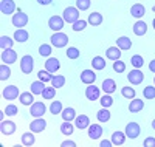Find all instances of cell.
Here are the masks:
<instances>
[{
    "instance_id": "cell-1",
    "label": "cell",
    "mask_w": 155,
    "mask_h": 147,
    "mask_svg": "<svg viewBox=\"0 0 155 147\" xmlns=\"http://www.w3.org/2000/svg\"><path fill=\"white\" fill-rule=\"evenodd\" d=\"M62 17L67 23H74L76 20H79V9H78L76 6H68V8L64 9Z\"/></svg>"
},
{
    "instance_id": "cell-2",
    "label": "cell",
    "mask_w": 155,
    "mask_h": 147,
    "mask_svg": "<svg viewBox=\"0 0 155 147\" xmlns=\"http://www.w3.org/2000/svg\"><path fill=\"white\" fill-rule=\"evenodd\" d=\"M67 44H68V36L67 34L58 31V33H54L53 36H51V45L53 47L64 48V47H67Z\"/></svg>"
},
{
    "instance_id": "cell-3",
    "label": "cell",
    "mask_w": 155,
    "mask_h": 147,
    "mask_svg": "<svg viewBox=\"0 0 155 147\" xmlns=\"http://www.w3.org/2000/svg\"><path fill=\"white\" fill-rule=\"evenodd\" d=\"M127 79H129V82H130L132 85H140L141 82L144 81V74H143V71H141L140 68H134V70H130V73L127 74Z\"/></svg>"
},
{
    "instance_id": "cell-4",
    "label": "cell",
    "mask_w": 155,
    "mask_h": 147,
    "mask_svg": "<svg viewBox=\"0 0 155 147\" xmlns=\"http://www.w3.org/2000/svg\"><path fill=\"white\" fill-rule=\"evenodd\" d=\"M33 68H34V59H33L30 54L23 56V57L20 59V70H22V73L30 74V73L33 71Z\"/></svg>"
},
{
    "instance_id": "cell-5",
    "label": "cell",
    "mask_w": 155,
    "mask_h": 147,
    "mask_svg": "<svg viewBox=\"0 0 155 147\" xmlns=\"http://www.w3.org/2000/svg\"><path fill=\"white\" fill-rule=\"evenodd\" d=\"M11 22H12V25H14L16 28H23L25 25H28V16L25 14V12L19 11V12H16V14L12 16Z\"/></svg>"
},
{
    "instance_id": "cell-6",
    "label": "cell",
    "mask_w": 155,
    "mask_h": 147,
    "mask_svg": "<svg viewBox=\"0 0 155 147\" xmlns=\"http://www.w3.org/2000/svg\"><path fill=\"white\" fill-rule=\"evenodd\" d=\"M47 112V107L44 102H33L30 105V113L34 116V118H42Z\"/></svg>"
},
{
    "instance_id": "cell-7",
    "label": "cell",
    "mask_w": 155,
    "mask_h": 147,
    "mask_svg": "<svg viewBox=\"0 0 155 147\" xmlns=\"http://www.w3.org/2000/svg\"><path fill=\"white\" fill-rule=\"evenodd\" d=\"M140 132H141V129H140V124H137V122H129V124L126 126V130H124L126 136L130 138V139L138 138V136H140Z\"/></svg>"
},
{
    "instance_id": "cell-8",
    "label": "cell",
    "mask_w": 155,
    "mask_h": 147,
    "mask_svg": "<svg viewBox=\"0 0 155 147\" xmlns=\"http://www.w3.org/2000/svg\"><path fill=\"white\" fill-rule=\"evenodd\" d=\"M64 23H65V20H64V17H59V16H51L48 19V26L54 33H58L64 28Z\"/></svg>"
},
{
    "instance_id": "cell-9",
    "label": "cell",
    "mask_w": 155,
    "mask_h": 147,
    "mask_svg": "<svg viewBox=\"0 0 155 147\" xmlns=\"http://www.w3.org/2000/svg\"><path fill=\"white\" fill-rule=\"evenodd\" d=\"M16 11V3L14 0H2L0 2V12L5 16H9Z\"/></svg>"
},
{
    "instance_id": "cell-10",
    "label": "cell",
    "mask_w": 155,
    "mask_h": 147,
    "mask_svg": "<svg viewBox=\"0 0 155 147\" xmlns=\"http://www.w3.org/2000/svg\"><path fill=\"white\" fill-rule=\"evenodd\" d=\"M17 60V53L12 50V48H8V50H3L2 51V62L5 64H14Z\"/></svg>"
},
{
    "instance_id": "cell-11",
    "label": "cell",
    "mask_w": 155,
    "mask_h": 147,
    "mask_svg": "<svg viewBox=\"0 0 155 147\" xmlns=\"http://www.w3.org/2000/svg\"><path fill=\"white\" fill-rule=\"evenodd\" d=\"M17 96H20V95H19V88H17L16 85H8V87H5V90H3V98H5V99L14 101V99H17Z\"/></svg>"
},
{
    "instance_id": "cell-12",
    "label": "cell",
    "mask_w": 155,
    "mask_h": 147,
    "mask_svg": "<svg viewBox=\"0 0 155 147\" xmlns=\"http://www.w3.org/2000/svg\"><path fill=\"white\" fill-rule=\"evenodd\" d=\"M45 127H47V121H45L44 118H36L34 121L30 124V129H31V132H34V133H41V132H44Z\"/></svg>"
},
{
    "instance_id": "cell-13",
    "label": "cell",
    "mask_w": 155,
    "mask_h": 147,
    "mask_svg": "<svg viewBox=\"0 0 155 147\" xmlns=\"http://www.w3.org/2000/svg\"><path fill=\"white\" fill-rule=\"evenodd\" d=\"M99 95H101V91L98 87H95V84H90L87 88H85V98L88 101H96L99 99Z\"/></svg>"
},
{
    "instance_id": "cell-14",
    "label": "cell",
    "mask_w": 155,
    "mask_h": 147,
    "mask_svg": "<svg viewBox=\"0 0 155 147\" xmlns=\"http://www.w3.org/2000/svg\"><path fill=\"white\" fill-rule=\"evenodd\" d=\"M0 132H2V135H5V136L12 135V133L16 132V124L12 121H2L0 122Z\"/></svg>"
},
{
    "instance_id": "cell-15",
    "label": "cell",
    "mask_w": 155,
    "mask_h": 147,
    "mask_svg": "<svg viewBox=\"0 0 155 147\" xmlns=\"http://www.w3.org/2000/svg\"><path fill=\"white\" fill-rule=\"evenodd\" d=\"M95 81H96V73L93 70H84L81 73V82L90 85V84H95Z\"/></svg>"
},
{
    "instance_id": "cell-16",
    "label": "cell",
    "mask_w": 155,
    "mask_h": 147,
    "mask_svg": "<svg viewBox=\"0 0 155 147\" xmlns=\"http://www.w3.org/2000/svg\"><path fill=\"white\" fill-rule=\"evenodd\" d=\"M61 68V62L56 57H48L45 62V70H48L50 73H56Z\"/></svg>"
},
{
    "instance_id": "cell-17",
    "label": "cell",
    "mask_w": 155,
    "mask_h": 147,
    "mask_svg": "<svg viewBox=\"0 0 155 147\" xmlns=\"http://www.w3.org/2000/svg\"><path fill=\"white\" fill-rule=\"evenodd\" d=\"M102 136V127L99 124H90L88 126V138L98 139Z\"/></svg>"
},
{
    "instance_id": "cell-18",
    "label": "cell",
    "mask_w": 155,
    "mask_h": 147,
    "mask_svg": "<svg viewBox=\"0 0 155 147\" xmlns=\"http://www.w3.org/2000/svg\"><path fill=\"white\" fill-rule=\"evenodd\" d=\"M74 124H76V127L79 129V130H84V129H88L90 119H88L87 115H79V116L74 118Z\"/></svg>"
},
{
    "instance_id": "cell-19",
    "label": "cell",
    "mask_w": 155,
    "mask_h": 147,
    "mask_svg": "<svg viewBox=\"0 0 155 147\" xmlns=\"http://www.w3.org/2000/svg\"><path fill=\"white\" fill-rule=\"evenodd\" d=\"M101 87H102V91L107 93V95H112V93L116 91V82L113 81V79H104Z\"/></svg>"
},
{
    "instance_id": "cell-20",
    "label": "cell",
    "mask_w": 155,
    "mask_h": 147,
    "mask_svg": "<svg viewBox=\"0 0 155 147\" xmlns=\"http://www.w3.org/2000/svg\"><path fill=\"white\" fill-rule=\"evenodd\" d=\"M130 14H132L134 17H137V19H141V17L146 14V8L141 5V3H135V5H132V8H130Z\"/></svg>"
},
{
    "instance_id": "cell-21",
    "label": "cell",
    "mask_w": 155,
    "mask_h": 147,
    "mask_svg": "<svg viewBox=\"0 0 155 147\" xmlns=\"http://www.w3.org/2000/svg\"><path fill=\"white\" fill-rule=\"evenodd\" d=\"M144 109V102L141 101V99H132L130 104H129V110H130V113H138Z\"/></svg>"
},
{
    "instance_id": "cell-22",
    "label": "cell",
    "mask_w": 155,
    "mask_h": 147,
    "mask_svg": "<svg viewBox=\"0 0 155 147\" xmlns=\"http://www.w3.org/2000/svg\"><path fill=\"white\" fill-rule=\"evenodd\" d=\"M134 33L137 36H144L147 33V25L143 22V20H138L134 23Z\"/></svg>"
},
{
    "instance_id": "cell-23",
    "label": "cell",
    "mask_w": 155,
    "mask_h": 147,
    "mask_svg": "<svg viewBox=\"0 0 155 147\" xmlns=\"http://www.w3.org/2000/svg\"><path fill=\"white\" fill-rule=\"evenodd\" d=\"M106 56H107V59H110V60H118V59L121 57V50H120L118 47H110V48H107V51H106Z\"/></svg>"
},
{
    "instance_id": "cell-24",
    "label": "cell",
    "mask_w": 155,
    "mask_h": 147,
    "mask_svg": "<svg viewBox=\"0 0 155 147\" xmlns=\"http://www.w3.org/2000/svg\"><path fill=\"white\" fill-rule=\"evenodd\" d=\"M45 88H47L45 87V82L41 81V79H39V81H34L31 84V93H33V95H42Z\"/></svg>"
},
{
    "instance_id": "cell-25",
    "label": "cell",
    "mask_w": 155,
    "mask_h": 147,
    "mask_svg": "<svg viewBox=\"0 0 155 147\" xmlns=\"http://www.w3.org/2000/svg\"><path fill=\"white\" fill-rule=\"evenodd\" d=\"M116 45H118L120 50H130L132 48V41H130V37H118V41H116Z\"/></svg>"
},
{
    "instance_id": "cell-26",
    "label": "cell",
    "mask_w": 155,
    "mask_h": 147,
    "mask_svg": "<svg viewBox=\"0 0 155 147\" xmlns=\"http://www.w3.org/2000/svg\"><path fill=\"white\" fill-rule=\"evenodd\" d=\"M61 115H62V119H64V121H70V122L74 121V118L78 116L73 107H67V109H64Z\"/></svg>"
},
{
    "instance_id": "cell-27",
    "label": "cell",
    "mask_w": 155,
    "mask_h": 147,
    "mask_svg": "<svg viewBox=\"0 0 155 147\" xmlns=\"http://www.w3.org/2000/svg\"><path fill=\"white\" fill-rule=\"evenodd\" d=\"M28 37H30L28 31L23 30V28H17V31L14 33V41H16V42H20V44H22V42H27Z\"/></svg>"
},
{
    "instance_id": "cell-28",
    "label": "cell",
    "mask_w": 155,
    "mask_h": 147,
    "mask_svg": "<svg viewBox=\"0 0 155 147\" xmlns=\"http://www.w3.org/2000/svg\"><path fill=\"white\" fill-rule=\"evenodd\" d=\"M19 99H20V102L23 105H31L34 102V95H33L31 91H23V93H20Z\"/></svg>"
},
{
    "instance_id": "cell-29",
    "label": "cell",
    "mask_w": 155,
    "mask_h": 147,
    "mask_svg": "<svg viewBox=\"0 0 155 147\" xmlns=\"http://www.w3.org/2000/svg\"><path fill=\"white\" fill-rule=\"evenodd\" d=\"M126 133L124 132H115L113 135H112V142L113 145H123L124 141H126Z\"/></svg>"
},
{
    "instance_id": "cell-30",
    "label": "cell",
    "mask_w": 155,
    "mask_h": 147,
    "mask_svg": "<svg viewBox=\"0 0 155 147\" xmlns=\"http://www.w3.org/2000/svg\"><path fill=\"white\" fill-rule=\"evenodd\" d=\"M92 67H93V70H104L106 68V59L104 57H101V56H96L92 59Z\"/></svg>"
},
{
    "instance_id": "cell-31",
    "label": "cell",
    "mask_w": 155,
    "mask_h": 147,
    "mask_svg": "<svg viewBox=\"0 0 155 147\" xmlns=\"http://www.w3.org/2000/svg\"><path fill=\"white\" fill-rule=\"evenodd\" d=\"M36 142V136H34V132H27L22 135V144L23 145H33Z\"/></svg>"
},
{
    "instance_id": "cell-32",
    "label": "cell",
    "mask_w": 155,
    "mask_h": 147,
    "mask_svg": "<svg viewBox=\"0 0 155 147\" xmlns=\"http://www.w3.org/2000/svg\"><path fill=\"white\" fill-rule=\"evenodd\" d=\"M51 85H53L54 88H61L65 85V77H64L62 74H53V77H51Z\"/></svg>"
},
{
    "instance_id": "cell-33",
    "label": "cell",
    "mask_w": 155,
    "mask_h": 147,
    "mask_svg": "<svg viewBox=\"0 0 155 147\" xmlns=\"http://www.w3.org/2000/svg\"><path fill=\"white\" fill-rule=\"evenodd\" d=\"M87 22H88L90 25H93V26H99V25L102 23V16L99 14V12H90Z\"/></svg>"
},
{
    "instance_id": "cell-34",
    "label": "cell",
    "mask_w": 155,
    "mask_h": 147,
    "mask_svg": "<svg viewBox=\"0 0 155 147\" xmlns=\"http://www.w3.org/2000/svg\"><path fill=\"white\" fill-rule=\"evenodd\" d=\"M96 118H98V121H99V122H107L109 119H110V112H109V109L102 107V109L98 112Z\"/></svg>"
},
{
    "instance_id": "cell-35",
    "label": "cell",
    "mask_w": 155,
    "mask_h": 147,
    "mask_svg": "<svg viewBox=\"0 0 155 147\" xmlns=\"http://www.w3.org/2000/svg\"><path fill=\"white\" fill-rule=\"evenodd\" d=\"M73 130H74V127H73V124H70V121H64V124H61V133L62 135L70 136L73 133Z\"/></svg>"
},
{
    "instance_id": "cell-36",
    "label": "cell",
    "mask_w": 155,
    "mask_h": 147,
    "mask_svg": "<svg viewBox=\"0 0 155 147\" xmlns=\"http://www.w3.org/2000/svg\"><path fill=\"white\" fill-rule=\"evenodd\" d=\"M12 44H14V41H12L11 37H8V36H2V37H0V48H2V50L12 48Z\"/></svg>"
},
{
    "instance_id": "cell-37",
    "label": "cell",
    "mask_w": 155,
    "mask_h": 147,
    "mask_svg": "<svg viewBox=\"0 0 155 147\" xmlns=\"http://www.w3.org/2000/svg\"><path fill=\"white\" fill-rule=\"evenodd\" d=\"M9 76H11V68L8 67V64L0 65V81H6Z\"/></svg>"
},
{
    "instance_id": "cell-38",
    "label": "cell",
    "mask_w": 155,
    "mask_h": 147,
    "mask_svg": "<svg viewBox=\"0 0 155 147\" xmlns=\"http://www.w3.org/2000/svg\"><path fill=\"white\" fill-rule=\"evenodd\" d=\"M62 102L61 101H54V102H51L50 104V113H53V115H59L62 113Z\"/></svg>"
},
{
    "instance_id": "cell-39",
    "label": "cell",
    "mask_w": 155,
    "mask_h": 147,
    "mask_svg": "<svg viewBox=\"0 0 155 147\" xmlns=\"http://www.w3.org/2000/svg\"><path fill=\"white\" fill-rule=\"evenodd\" d=\"M37 77L47 84V82H51V77H53V73H50L48 70H41V71L37 73Z\"/></svg>"
},
{
    "instance_id": "cell-40",
    "label": "cell",
    "mask_w": 155,
    "mask_h": 147,
    "mask_svg": "<svg viewBox=\"0 0 155 147\" xmlns=\"http://www.w3.org/2000/svg\"><path fill=\"white\" fill-rule=\"evenodd\" d=\"M121 95L124 98H127V99H134L135 98V88H132V87H123L121 88Z\"/></svg>"
},
{
    "instance_id": "cell-41",
    "label": "cell",
    "mask_w": 155,
    "mask_h": 147,
    "mask_svg": "<svg viewBox=\"0 0 155 147\" xmlns=\"http://www.w3.org/2000/svg\"><path fill=\"white\" fill-rule=\"evenodd\" d=\"M54 95H56V88L51 85V87H47L45 90H44V93H42V98L44 99H53L54 98Z\"/></svg>"
},
{
    "instance_id": "cell-42",
    "label": "cell",
    "mask_w": 155,
    "mask_h": 147,
    "mask_svg": "<svg viewBox=\"0 0 155 147\" xmlns=\"http://www.w3.org/2000/svg\"><path fill=\"white\" fill-rule=\"evenodd\" d=\"M143 96H144L146 99H155V87H153V85L144 87V90H143Z\"/></svg>"
},
{
    "instance_id": "cell-43",
    "label": "cell",
    "mask_w": 155,
    "mask_h": 147,
    "mask_svg": "<svg viewBox=\"0 0 155 147\" xmlns=\"http://www.w3.org/2000/svg\"><path fill=\"white\" fill-rule=\"evenodd\" d=\"M130 64L135 67V68H141V67H143V64H144V59H143V56L135 54V56H132V59H130Z\"/></svg>"
},
{
    "instance_id": "cell-44",
    "label": "cell",
    "mask_w": 155,
    "mask_h": 147,
    "mask_svg": "<svg viewBox=\"0 0 155 147\" xmlns=\"http://www.w3.org/2000/svg\"><path fill=\"white\" fill-rule=\"evenodd\" d=\"M99 101H101V105H102V107H106V109H109V107L113 105V98H112L110 95H107V93H106V95L102 96Z\"/></svg>"
},
{
    "instance_id": "cell-45",
    "label": "cell",
    "mask_w": 155,
    "mask_h": 147,
    "mask_svg": "<svg viewBox=\"0 0 155 147\" xmlns=\"http://www.w3.org/2000/svg\"><path fill=\"white\" fill-rule=\"evenodd\" d=\"M51 45H47V44H44V45H41L39 47V54L41 56H45V57H48L50 54H51Z\"/></svg>"
},
{
    "instance_id": "cell-46",
    "label": "cell",
    "mask_w": 155,
    "mask_h": 147,
    "mask_svg": "<svg viewBox=\"0 0 155 147\" xmlns=\"http://www.w3.org/2000/svg\"><path fill=\"white\" fill-rule=\"evenodd\" d=\"M79 50H78L76 47H68V50H67V57L68 59H78L79 57Z\"/></svg>"
},
{
    "instance_id": "cell-47",
    "label": "cell",
    "mask_w": 155,
    "mask_h": 147,
    "mask_svg": "<svg viewBox=\"0 0 155 147\" xmlns=\"http://www.w3.org/2000/svg\"><path fill=\"white\" fill-rule=\"evenodd\" d=\"M76 8L79 11H87L90 8V0H76Z\"/></svg>"
},
{
    "instance_id": "cell-48",
    "label": "cell",
    "mask_w": 155,
    "mask_h": 147,
    "mask_svg": "<svg viewBox=\"0 0 155 147\" xmlns=\"http://www.w3.org/2000/svg\"><path fill=\"white\" fill-rule=\"evenodd\" d=\"M85 26H87V22L81 19V20H76V22L71 25V28H73V31H82Z\"/></svg>"
},
{
    "instance_id": "cell-49",
    "label": "cell",
    "mask_w": 155,
    "mask_h": 147,
    "mask_svg": "<svg viewBox=\"0 0 155 147\" xmlns=\"http://www.w3.org/2000/svg\"><path fill=\"white\" fill-rule=\"evenodd\" d=\"M113 70H115L116 73H124V71H126V64L121 62L120 59L115 60V62H113Z\"/></svg>"
},
{
    "instance_id": "cell-50",
    "label": "cell",
    "mask_w": 155,
    "mask_h": 147,
    "mask_svg": "<svg viewBox=\"0 0 155 147\" xmlns=\"http://www.w3.org/2000/svg\"><path fill=\"white\" fill-rule=\"evenodd\" d=\"M17 112H19V109L14 105V104H9V105H6V109H5V113L8 115V116H16L17 115Z\"/></svg>"
},
{
    "instance_id": "cell-51",
    "label": "cell",
    "mask_w": 155,
    "mask_h": 147,
    "mask_svg": "<svg viewBox=\"0 0 155 147\" xmlns=\"http://www.w3.org/2000/svg\"><path fill=\"white\" fill-rule=\"evenodd\" d=\"M144 147H155V138H146L144 139Z\"/></svg>"
},
{
    "instance_id": "cell-52",
    "label": "cell",
    "mask_w": 155,
    "mask_h": 147,
    "mask_svg": "<svg viewBox=\"0 0 155 147\" xmlns=\"http://www.w3.org/2000/svg\"><path fill=\"white\" fill-rule=\"evenodd\" d=\"M61 145H62V147H76V142H74V141H70V139H68V141H64V142H62Z\"/></svg>"
},
{
    "instance_id": "cell-53",
    "label": "cell",
    "mask_w": 155,
    "mask_h": 147,
    "mask_svg": "<svg viewBox=\"0 0 155 147\" xmlns=\"http://www.w3.org/2000/svg\"><path fill=\"white\" fill-rule=\"evenodd\" d=\"M112 145H113V142H112V141H107V139L101 141V147H112Z\"/></svg>"
},
{
    "instance_id": "cell-54",
    "label": "cell",
    "mask_w": 155,
    "mask_h": 147,
    "mask_svg": "<svg viewBox=\"0 0 155 147\" xmlns=\"http://www.w3.org/2000/svg\"><path fill=\"white\" fill-rule=\"evenodd\" d=\"M51 2H53V0H37L39 5H50Z\"/></svg>"
},
{
    "instance_id": "cell-55",
    "label": "cell",
    "mask_w": 155,
    "mask_h": 147,
    "mask_svg": "<svg viewBox=\"0 0 155 147\" xmlns=\"http://www.w3.org/2000/svg\"><path fill=\"white\" fill-rule=\"evenodd\" d=\"M149 70H150L152 73H155V59H153V60L149 64Z\"/></svg>"
},
{
    "instance_id": "cell-56",
    "label": "cell",
    "mask_w": 155,
    "mask_h": 147,
    "mask_svg": "<svg viewBox=\"0 0 155 147\" xmlns=\"http://www.w3.org/2000/svg\"><path fill=\"white\" fill-rule=\"evenodd\" d=\"M152 127H153V130H155V119H153V121H152Z\"/></svg>"
},
{
    "instance_id": "cell-57",
    "label": "cell",
    "mask_w": 155,
    "mask_h": 147,
    "mask_svg": "<svg viewBox=\"0 0 155 147\" xmlns=\"http://www.w3.org/2000/svg\"><path fill=\"white\" fill-rule=\"evenodd\" d=\"M152 25H153V30H155V19H153V22H152Z\"/></svg>"
},
{
    "instance_id": "cell-58",
    "label": "cell",
    "mask_w": 155,
    "mask_h": 147,
    "mask_svg": "<svg viewBox=\"0 0 155 147\" xmlns=\"http://www.w3.org/2000/svg\"><path fill=\"white\" fill-rule=\"evenodd\" d=\"M152 11H153V12H155V6H153V8H152Z\"/></svg>"
},
{
    "instance_id": "cell-59",
    "label": "cell",
    "mask_w": 155,
    "mask_h": 147,
    "mask_svg": "<svg viewBox=\"0 0 155 147\" xmlns=\"http://www.w3.org/2000/svg\"><path fill=\"white\" fill-rule=\"evenodd\" d=\"M153 82H155V77H153Z\"/></svg>"
}]
</instances>
